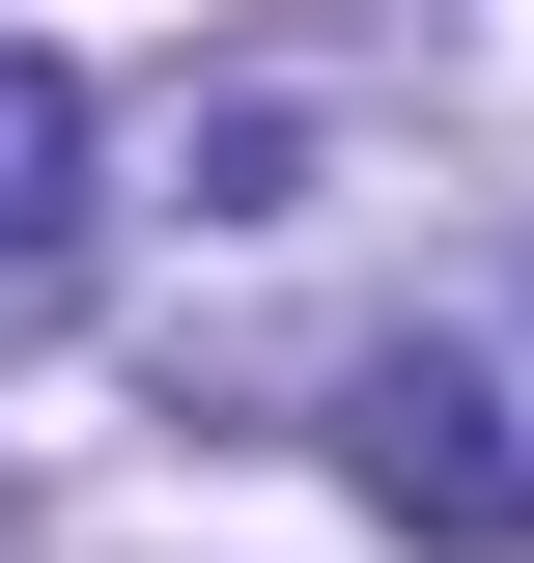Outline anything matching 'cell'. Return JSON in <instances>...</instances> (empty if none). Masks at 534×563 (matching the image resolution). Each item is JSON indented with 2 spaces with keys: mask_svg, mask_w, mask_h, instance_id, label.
<instances>
[{
  "mask_svg": "<svg viewBox=\"0 0 534 563\" xmlns=\"http://www.w3.org/2000/svg\"><path fill=\"white\" fill-rule=\"evenodd\" d=\"M337 479L394 507V536H450V563H507V536H534V422H507V366H450V339H394L366 395H337Z\"/></svg>",
  "mask_w": 534,
  "mask_h": 563,
  "instance_id": "1",
  "label": "cell"
},
{
  "mask_svg": "<svg viewBox=\"0 0 534 563\" xmlns=\"http://www.w3.org/2000/svg\"><path fill=\"white\" fill-rule=\"evenodd\" d=\"M57 310H85V85L0 29V366L57 339Z\"/></svg>",
  "mask_w": 534,
  "mask_h": 563,
  "instance_id": "2",
  "label": "cell"
}]
</instances>
